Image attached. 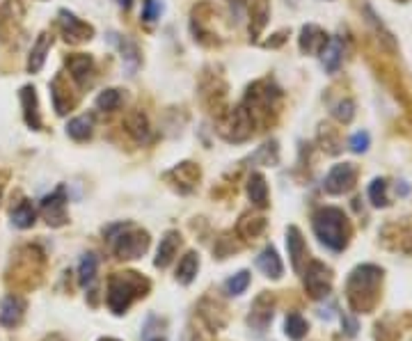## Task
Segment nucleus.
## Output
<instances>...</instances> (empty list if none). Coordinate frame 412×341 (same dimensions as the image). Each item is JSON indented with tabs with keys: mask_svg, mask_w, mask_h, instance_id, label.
<instances>
[{
	"mask_svg": "<svg viewBox=\"0 0 412 341\" xmlns=\"http://www.w3.org/2000/svg\"><path fill=\"white\" fill-rule=\"evenodd\" d=\"M94 133V119L89 115H80V117H73L67 124V136L78 140V143H85V140L92 138Z\"/></svg>",
	"mask_w": 412,
	"mask_h": 341,
	"instance_id": "obj_26",
	"label": "nucleus"
},
{
	"mask_svg": "<svg viewBox=\"0 0 412 341\" xmlns=\"http://www.w3.org/2000/svg\"><path fill=\"white\" fill-rule=\"evenodd\" d=\"M112 37H115V44L119 46L124 60H128L131 64H138L140 62V51H138V46L133 44V41L126 39V37H119V35H112Z\"/></svg>",
	"mask_w": 412,
	"mask_h": 341,
	"instance_id": "obj_38",
	"label": "nucleus"
},
{
	"mask_svg": "<svg viewBox=\"0 0 412 341\" xmlns=\"http://www.w3.org/2000/svg\"><path fill=\"white\" fill-rule=\"evenodd\" d=\"M53 44V37L48 35V32H41V35L37 37V41L32 44V51H30V57H28V71L30 73H39L41 66H44L46 62V53L48 48H51Z\"/></svg>",
	"mask_w": 412,
	"mask_h": 341,
	"instance_id": "obj_24",
	"label": "nucleus"
},
{
	"mask_svg": "<svg viewBox=\"0 0 412 341\" xmlns=\"http://www.w3.org/2000/svg\"><path fill=\"white\" fill-rule=\"evenodd\" d=\"M197 268H200V256L195 252H188L184 259L179 261V268H177V280L181 284H191L197 275Z\"/></svg>",
	"mask_w": 412,
	"mask_h": 341,
	"instance_id": "obj_28",
	"label": "nucleus"
},
{
	"mask_svg": "<svg viewBox=\"0 0 412 341\" xmlns=\"http://www.w3.org/2000/svg\"><path fill=\"white\" fill-rule=\"evenodd\" d=\"M247 12H250V39H257L270 19V0H247Z\"/></svg>",
	"mask_w": 412,
	"mask_h": 341,
	"instance_id": "obj_17",
	"label": "nucleus"
},
{
	"mask_svg": "<svg viewBox=\"0 0 412 341\" xmlns=\"http://www.w3.org/2000/svg\"><path fill=\"white\" fill-rule=\"evenodd\" d=\"M67 69H69V78L76 82V85L82 89L87 87L94 78V60L92 55L87 53H71L67 55Z\"/></svg>",
	"mask_w": 412,
	"mask_h": 341,
	"instance_id": "obj_10",
	"label": "nucleus"
},
{
	"mask_svg": "<svg viewBox=\"0 0 412 341\" xmlns=\"http://www.w3.org/2000/svg\"><path fill=\"white\" fill-rule=\"evenodd\" d=\"M41 215L51 227H62L67 224V190L64 186H57L51 195L41 199Z\"/></svg>",
	"mask_w": 412,
	"mask_h": 341,
	"instance_id": "obj_8",
	"label": "nucleus"
},
{
	"mask_svg": "<svg viewBox=\"0 0 412 341\" xmlns=\"http://www.w3.org/2000/svg\"><path fill=\"white\" fill-rule=\"evenodd\" d=\"M51 96L57 115H67L73 106H76V96H71L69 92V82L64 80V73H57L51 82Z\"/></svg>",
	"mask_w": 412,
	"mask_h": 341,
	"instance_id": "obj_16",
	"label": "nucleus"
},
{
	"mask_svg": "<svg viewBox=\"0 0 412 341\" xmlns=\"http://www.w3.org/2000/svg\"><path fill=\"white\" fill-rule=\"evenodd\" d=\"M341 323H344V326H346V332H348L351 337H353V335H355V332H358V323L353 321V319H348V316H341Z\"/></svg>",
	"mask_w": 412,
	"mask_h": 341,
	"instance_id": "obj_43",
	"label": "nucleus"
},
{
	"mask_svg": "<svg viewBox=\"0 0 412 341\" xmlns=\"http://www.w3.org/2000/svg\"><path fill=\"white\" fill-rule=\"evenodd\" d=\"M21 106H23V117H26V124L32 131H39L41 129V115H39L35 87L26 85L21 89Z\"/></svg>",
	"mask_w": 412,
	"mask_h": 341,
	"instance_id": "obj_20",
	"label": "nucleus"
},
{
	"mask_svg": "<svg viewBox=\"0 0 412 341\" xmlns=\"http://www.w3.org/2000/svg\"><path fill=\"white\" fill-rule=\"evenodd\" d=\"M399 3H408V0H399Z\"/></svg>",
	"mask_w": 412,
	"mask_h": 341,
	"instance_id": "obj_47",
	"label": "nucleus"
},
{
	"mask_svg": "<svg viewBox=\"0 0 412 341\" xmlns=\"http://www.w3.org/2000/svg\"><path fill=\"white\" fill-rule=\"evenodd\" d=\"M304 273V289L311 298H325L332 291V270L323 261H307Z\"/></svg>",
	"mask_w": 412,
	"mask_h": 341,
	"instance_id": "obj_6",
	"label": "nucleus"
},
{
	"mask_svg": "<svg viewBox=\"0 0 412 341\" xmlns=\"http://www.w3.org/2000/svg\"><path fill=\"white\" fill-rule=\"evenodd\" d=\"M257 266H259V270L263 273V275H268L273 280H279V277H282V273H284L282 259H279L277 249L273 245H268V247L261 249L259 256H257Z\"/></svg>",
	"mask_w": 412,
	"mask_h": 341,
	"instance_id": "obj_22",
	"label": "nucleus"
},
{
	"mask_svg": "<svg viewBox=\"0 0 412 341\" xmlns=\"http://www.w3.org/2000/svg\"><path fill=\"white\" fill-rule=\"evenodd\" d=\"M273 321V298L268 293L259 296L257 300L250 307V316H247V323H250L252 330L257 332H266L268 323Z\"/></svg>",
	"mask_w": 412,
	"mask_h": 341,
	"instance_id": "obj_14",
	"label": "nucleus"
},
{
	"mask_svg": "<svg viewBox=\"0 0 412 341\" xmlns=\"http://www.w3.org/2000/svg\"><path fill=\"white\" fill-rule=\"evenodd\" d=\"M321 143H323L330 154H337L341 149V140H339V133H337V129L328 126V124H323L321 126Z\"/></svg>",
	"mask_w": 412,
	"mask_h": 341,
	"instance_id": "obj_37",
	"label": "nucleus"
},
{
	"mask_svg": "<svg viewBox=\"0 0 412 341\" xmlns=\"http://www.w3.org/2000/svg\"><path fill=\"white\" fill-rule=\"evenodd\" d=\"M101 341H117V339H101Z\"/></svg>",
	"mask_w": 412,
	"mask_h": 341,
	"instance_id": "obj_46",
	"label": "nucleus"
},
{
	"mask_svg": "<svg viewBox=\"0 0 412 341\" xmlns=\"http://www.w3.org/2000/svg\"><path fill=\"white\" fill-rule=\"evenodd\" d=\"M247 197H250V202L257 206V209H266V206L270 204L268 202V184L261 172H252L250 179H247Z\"/></svg>",
	"mask_w": 412,
	"mask_h": 341,
	"instance_id": "obj_23",
	"label": "nucleus"
},
{
	"mask_svg": "<svg viewBox=\"0 0 412 341\" xmlns=\"http://www.w3.org/2000/svg\"><path fill=\"white\" fill-rule=\"evenodd\" d=\"M286 247H288V256H291V266L295 273H302V263L307 261V243L300 234L298 227H288L286 229Z\"/></svg>",
	"mask_w": 412,
	"mask_h": 341,
	"instance_id": "obj_15",
	"label": "nucleus"
},
{
	"mask_svg": "<svg viewBox=\"0 0 412 341\" xmlns=\"http://www.w3.org/2000/svg\"><path fill=\"white\" fill-rule=\"evenodd\" d=\"M218 133L227 143H245L247 138H252L254 133V122L247 113V108L241 103L234 110L220 115L218 119Z\"/></svg>",
	"mask_w": 412,
	"mask_h": 341,
	"instance_id": "obj_5",
	"label": "nucleus"
},
{
	"mask_svg": "<svg viewBox=\"0 0 412 341\" xmlns=\"http://www.w3.org/2000/svg\"><path fill=\"white\" fill-rule=\"evenodd\" d=\"M369 199H371V204L378 206V209H385V206L390 204V197H387V179L378 177V179L371 181V186H369Z\"/></svg>",
	"mask_w": 412,
	"mask_h": 341,
	"instance_id": "obj_34",
	"label": "nucleus"
},
{
	"mask_svg": "<svg viewBox=\"0 0 412 341\" xmlns=\"http://www.w3.org/2000/svg\"><path fill=\"white\" fill-rule=\"evenodd\" d=\"M165 181H170L179 193H191L200 181V168L195 163H179L177 168L165 172Z\"/></svg>",
	"mask_w": 412,
	"mask_h": 341,
	"instance_id": "obj_11",
	"label": "nucleus"
},
{
	"mask_svg": "<svg viewBox=\"0 0 412 341\" xmlns=\"http://www.w3.org/2000/svg\"><path fill=\"white\" fill-rule=\"evenodd\" d=\"M252 163H261V165H277L279 161V149H277V143L275 140H270V143H266L263 147L257 149V154H254L250 158Z\"/></svg>",
	"mask_w": 412,
	"mask_h": 341,
	"instance_id": "obj_36",
	"label": "nucleus"
},
{
	"mask_svg": "<svg viewBox=\"0 0 412 341\" xmlns=\"http://www.w3.org/2000/svg\"><path fill=\"white\" fill-rule=\"evenodd\" d=\"M122 5H124V7H128V5H131V0H122Z\"/></svg>",
	"mask_w": 412,
	"mask_h": 341,
	"instance_id": "obj_45",
	"label": "nucleus"
},
{
	"mask_svg": "<svg viewBox=\"0 0 412 341\" xmlns=\"http://www.w3.org/2000/svg\"><path fill=\"white\" fill-rule=\"evenodd\" d=\"M60 19H57V26H60V32L64 41L69 44H82V41H89L94 37V28L89 23L80 21L76 14H71L69 10H60Z\"/></svg>",
	"mask_w": 412,
	"mask_h": 341,
	"instance_id": "obj_9",
	"label": "nucleus"
},
{
	"mask_svg": "<svg viewBox=\"0 0 412 341\" xmlns=\"http://www.w3.org/2000/svg\"><path fill=\"white\" fill-rule=\"evenodd\" d=\"M142 341H168V321L159 316H149L142 328Z\"/></svg>",
	"mask_w": 412,
	"mask_h": 341,
	"instance_id": "obj_27",
	"label": "nucleus"
},
{
	"mask_svg": "<svg viewBox=\"0 0 412 341\" xmlns=\"http://www.w3.org/2000/svg\"><path fill=\"white\" fill-rule=\"evenodd\" d=\"M311 227H314L316 238L332 252H344L353 238V224L348 215L341 209H337V206L318 209L314 218H311Z\"/></svg>",
	"mask_w": 412,
	"mask_h": 341,
	"instance_id": "obj_2",
	"label": "nucleus"
},
{
	"mask_svg": "<svg viewBox=\"0 0 412 341\" xmlns=\"http://www.w3.org/2000/svg\"><path fill=\"white\" fill-rule=\"evenodd\" d=\"M227 293H232V296H241L243 291L250 286V273L247 270H241V273H236L234 277H229L227 280Z\"/></svg>",
	"mask_w": 412,
	"mask_h": 341,
	"instance_id": "obj_39",
	"label": "nucleus"
},
{
	"mask_svg": "<svg viewBox=\"0 0 412 341\" xmlns=\"http://www.w3.org/2000/svg\"><path fill=\"white\" fill-rule=\"evenodd\" d=\"M161 12H163V3H161V0H145V5H142V21L154 23L156 19H161Z\"/></svg>",
	"mask_w": 412,
	"mask_h": 341,
	"instance_id": "obj_40",
	"label": "nucleus"
},
{
	"mask_svg": "<svg viewBox=\"0 0 412 341\" xmlns=\"http://www.w3.org/2000/svg\"><path fill=\"white\" fill-rule=\"evenodd\" d=\"M381 284H383V268L374 263L358 266L346 280V298L353 312L369 314L374 312L381 298Z\"/></svg>",
	"mask_w": 412,
	"mask_h": 341,
	"instance_id": "obj_1",
	"label": "nucleus"
},
{
	"mask_svg": "<svg viewBox=\"0 0 412 341\" xmlns=\"http://www.w3.org/2000/svg\"><path fill=\"white\" fill-rule=\"evenodd\" d=\"M358 165L353 163H339L334 165L332 170L325 174V181H323V188L328 195H344L348 193V190L355 188L358 184Z\"/></svg>",
	"mask_w": 412,
	"mask_h": 341,
	"instance_id": "obj_7",
	"label": "nucleus"
},
{
	"mask_svg": "<svg viewBox=\"0 0 412 341\" xmlns=\"http://www.w3.org/2000/svg\"><path fill=\"white\" fill-rule=\"evenodd\" d=\"M35 220H37V211H35V206H32L30 202H21L12 211V222L19 229H30L32 224H35Z\"/></svg>",
	"mask_w": 412,
	"mask_h": 341,
	"instance_id": "obj_30",
	"label": "nucleus"
},
{
	"mask_svg": "<svg viewBox=\"0 0 412 341\" xmlns=\"http://www.w3.org/2000/svg\"><path fill=\"white\" fill-rule=\"evenodd\" d=\"M307 330H309V323L302 319L300 314H288L286 316V321H284V332H286V337L288 339H293V341H300L307 337Z\"/></svg>",
	"mask_w": 412,
	"mask_h": 341,
	"instance_id": "obj_29",
	"label": "nucleus"
},
{
	"mask_svg": "<svg viewBox=\"0 0 412 341\" xmlns=\"http://www.w3.org/2000/svg\"><path fill=\"white\" fill-rule=\"evenodd\" d=\"M149 291V280H145L140 273H115L108 280V307L112 314H126L131 303L138 298H145Z\"/></svg>",
	"mask_w": 412,
	"mask_h": 341,
	"instance_id": "obj_3",
	"label": "nucleus"
},
{
	"mask_svg": "<svg viewBox=\"0 0 412 341\" xmlns=\"http://www.w3.org/2000/svg\"><path fill=\"white\" fill-rule=\"evenodd\" d=\"M328 41H330V35L323 28L314 26V23H307V26L300 30L298 44H300V51L304 55H321L323 53V48L328 46Z\"/></svg>",
	"mask_w": 412,
	"mask_h": 341,
	"instance_id": "obj_13",
	"label": "nucleus"
},
{
	"mask_svg": "<svg viewBox=\"0 0 412 341\" xmlns=\"http://www.w3.org/2000/svg\"><path fill=\"white\" fill-rule=\"evenodd\" d=\"M44 341H62V337H57V335H53V337H46Z\"/></svg>",
	"mask_w": 412,
	"mask_h": 341,
	"instance_id": "obj_44",
	"label": "nucleus"
},
{
	"mask_svg": "<svg viewBox=\"0 0 412 341\" xmlns=\"http://www.w3.org/2000/svg\"><path fill=\"white\" fill-rule=\"evenodd\" d=\"M371 64L376 66V71H378V78L383 80V85L390 89V92L399 99V101L403 103L410 110L412 108V101H410V96H408V92H406V87L401 85V76H399V71L394 69L392 64H385V62H381L378 64L376 60H371Z\"/></svg>",
	"mask_w": 412,
	"mask_h": 341,
	"instance_id": "obj_12",
	"label": "nucleus"
},
{
	"mask_svg": "<svg viewBox=\"0 0 412 341\" xmlns=\"http://www.w3.org/2000/svg\"><path fill=\"white\" fill-rule=\"evenodd\" d=\"M286 35H288V30H282V32H277V35H273V39H268L266 44V48H275V46H279V44H284V39H286Z\"/></svg>",
	"mask_w": 412,
	"mask_h": 341,
	"instance_id": "obj_42",
	"label": "nucleus"
},
{
	"mask_svg": "<svg viewBox=\"0 0 412 341\" xmlns=\"http://www.w3.org/2000/svg\"><path fill=\"white\" fill-rule=\"evenodd\" d=\"M179 245H181V234L175 229H170L168 234L161 238L159 252H156V259H154L156 268H168V266L172 263V259H175Z\"/></svg>",
	"mask_w": 412,
	"mask_h": 341,
	"instance_id": "obj_19",
	"label": "nucleus"
},
{
	"mask_svg": "<svg viewBox=\"0 0 412 341\" xmlns=\"http://www.w3.org/2000/svg\"><path fill=\"white\" fill-rule=\"evenodd\" d=\"M124 129H126V133L135 140V143H145V140L149 138V122H147V117L140 110L126 115Z\"/></svg>",
	"mask_w": 412,
	"mask_h": 341,
	"instance_id": "obj_25",
	"label": "nucleus"
},
{
	"mask_svg": "<svg viewBox=\"0 0 412 341\" xmlns=\"http://www.w3.org/2000/svg\"><path fill=\"white\" fill-rule=\"evenodd\" d=\"M330 113H332V117L337 122H341V124H351L353 117H355V103H353V99L348 96H341L339 101L330 106Z\"/></svg>",
	"mask_w": 412,
	"mask_h": 341,
	"instance_id": "obj_32",
	"label": "nucleus"
},
{
	"mask_svg": "<svg viewBox=\"0 0 412 341\" xmlns=\"http://www.w3.org/2000/svg\"><path fill=\"white\" fill-rule=\"evenodd\" d=\"M369 143H371L369 133L367 131H360V133H355V136L351 138V149L355 154H365L367 149H369Z\"/></svg>",
	"mask_w": 412,
	"mask_h": 341,
	"instance_id": "obj_41",
	"label": "nucleus"
},
{
	"mask_svg": "<svg viewBox=\"0 0 412 341\" xmlns=\"http://www.w3.org/2000/svg\"><path fill=\"white\" fill-rule=\"evenodd\" d=\"M105 234L117 259H138L149 249V234L145 229H138L135 224H115Z\"/></svg>",
	"mask_w": 412,
	"mask_h": 341,
	"instance_id": "obj_4",
	"label": "nucleus"
},
{
	"mask_svg": "<svg viewBox=\"0 0 412 341\" xmlns=\"http://www.w3.org/2000/svg\"><path fill=\"white\" fill-rule=\"evenodd\" d=\"M266 229V220L263 218H250V215H245V218L238 222V234L243 238H257L261 231Z\"/></svg>",
	"mask_w": 412,
	"mask_h": 341,
	"instance_id": "obj_35",
	"label": "nucleus"
},
{
	"mask_svg": "<svg viewBox=\"0 0 412 341\" xmlns=\"http://www.w3.org/2000/svg\"><path fill=\"white\" fill-rule=\"evenodd\" d=\"M122 103H124V96H122L119 89H103V92L96 96V108L98 110H103V113L119 110Z\"/></svg>",
	"mask_w": 412,
	"mask_h": 341,
	"instance_id": "obj_33",
	"label": "nucleus"
},
{
	"mask_svg": "<svg viewBox=\"0 0 412 341\" xmlns=\"http://www.w3.org/2000/svg\"><path fill=\"white\" fill-rule=\"evenodd\" d=\"M23 314H26V303L19 296H7L0 305V326L16 328L23 321Z\"/></svg>",
	"mask_w": 412,
	"mask_h": 341,
	"instance_id": "obj_18",
	"label": "nucleus"
},
{
	"mask_svg": "<svg viewBox=\"0 0 412 341\" xmlns=\"http://www.w3.org/2000/svg\"><path fill=\"white\" fill-rule=\"evenodd\" d=\"M96 268H98V259L96 256L89 252V254H82V259H80V266H78V282H80V286H89L94 282L96 277Z\"/></svg>",
	"mask_w": 412,
	"mask_h": 341,
	"instance_id": "obj_31",
	"label": "nucleus"
},
{
	"mask_svg": "<svg viewBox=\"0 0 412 341\" xmlns=\"http://www.w3.org/2000/svg\"><path fill=\"white\" fill-rule=\"evenodd\" d=\"M344 53H346L344 37H330L328 46L323 48V53H321V57H323V66H325L328 73H334L337 69H339L341 62H344Z\"/></svg>",
	"mask_w": 412,
	"mask_h": 341,
	"instance_id": "obj_21",
	"label": "nucleus"
}]
</instances>
